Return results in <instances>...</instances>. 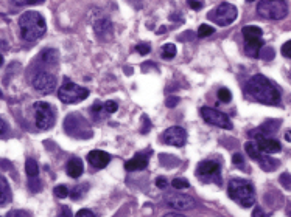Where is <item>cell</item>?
Listing matches in <instances>:
<instances>
[{"label":"cell","instance_id":"cell-1","mask_svg":"<svg viewBox=\"0 0 291 217\" xmlns=\"http://www.w3.org/2000/svg\"><path fill=\"white\" fill-rule=\"evenodd\" d=\"M246 92L253 98L266 106H277L280 102V90L268 78L263 75H255L248 81Z\"/></svg>","mask_w":291,"mask_h":217},{"label":"cell","instance_id":"cell-2","mask_svg":"<svg viewBox=\"0 0 291 217\" xmlns=\"http://www.w3.org/2000/svg\"><path fill=\"white\" fill-rule=\"evenodd\" d=\"M19 27H20L22 39L27 42L39 41L47 31L45 19L42 17V14H39L37 11L23 13L19 19Z\"/></svg>","mask_w":291,"mask_h":217},{"label":"cell","instance_id":"cell-3","mask_svg":"<svg viewBox=\"0 0 291 217\" xmlns=\"http://www.w3.org/2000/svg\"><path fill=\"white\" fill-rule=\"evenodd\" d=\"M227 194L243 208H249L255 203V189L246 179H232L227 183Z\"/></svg>","mask_w":291,"mask_h":217},{"label":"cell","instance_id":"cell-4","mask_svg":"<svg viewBox=\"0 0 291 217\" xmlns=\"http://www.w3.org/2000/svg\"><path fill=\"white\" fill-rule=\"evenodd\" d=\"M64 131L67 135L73 136V138L86 140L92 136V129L83 115L80 114H69L64 119Z\"/></svg>","mask_w":291,"mask_h":217},{"label":"cell","instance_id":"cell-5","mask_svg":"<svg viewBox=\"0 0 291 217\" xmlns=\"http://www.w3.org/2000/svg\"><path fill=\"white\" fill-rule=\"evenodd\" d=\"M35 119L39 131H49L56 123V110L49 102L37 101L35 102Z\"/></svg>","mask_w":291,"mask_h":217},{"label":"cell","instance_id":"cell-6","mask_svg":"<svg viewBox=\"0 0 291 217\" xmlns=\"http://www.w3.org/2000/svg\"><path fill=\"white\" fill-rule=\"evenodd\" d=\"M89 96V90L81 85H76L72 81L66 79L64 84L59 87L58 90V98L64 104H76L81 102Z\"/></svg>","mask_w":291,"mask_h":217},{"label":"cell","instance_id":"cell-7","mask_svg":"<svg viewBox=\"0 0 291 217\" xmlns=\"http://www.w3.org/2000/svg\"><path fill=\"white\" fill-rule=\"evenodd\" d=\"M257 14L268 20H280L287 17L288 6L285 2H260L257 6Z\"/></svg>","mask_w":291,"mask_h":217},{"label":"cell","instance_id":"cell-8","mask_svg":"<svg viewBox=\"0 0 291 217\" xmlns=\"http://www.w3.org/2000/svg\"><path fill=\"white\" fill-rule=\"evenodd\" d=\"M237 14H238L237 8L232 3H219L215 10H212L209 13V19L214 20L219 27H227L237 19Z\"/></svg>","mask_w":291,"mask_h":217},{"label":"cell","instance_id":"cell-9","mask_svg":"<svg viewBox=\"0 0 291 217\" xmlns=\"http://www.w3.org/2000/svg\"><path fill=\"white\" fill-rule=\"evenodd\" d=\"M245 150L248 152V155H249L251 158H253L254 162H257L258 165H260V167H262L263 171H266V172L274 171V169H276V167L280 165L279 160L273 158V157L266 155V154H263V152L258 150L257 144H255L254 141L245 143Z\"/></svg>","mask_w":291,"mask_h":217},{"label":"cell","instance_id":"cell-10","mask_svg":"<svg viewBox=\"0 0 291 217\" xmlns=\"http://www.w3.org/2000/svg\"><path fill=\"white\" fill-rule=\"evenodd\" d=\"M196 175L200 177L202 182H217L218 184L221 183V166L215 160H204L198 165Z\"/></svg>","mask_w":291,"mask_h":217},{"label":"cell","instance_id":"cell-11","mask_svg":"<svg viewBox=\"0 0 291 217\" xmlns=\"http://www.w3.org/2000/svg\"><path fill=\"white\" fill-rule=\"evenodd\" d=\"M31 84H33L36 92L42 95H49L56 88V78H55V75H52L50 71L39 70L35 73L33 79H31Z\"/></svg>","mask_w":291,"mask_h":217},{"label":"cell","instance_id":"cell-12","mask_svg":"<svg viewBox=\"0 0 291 217\" xmlns=\"http://www.w3.org/2000/svg\"><path fill=\"white\" fill-rule=\"evenodd\" d=\"M201 115L204 118V121L209 124L221 127V129H232V123L229 117L214 107H201Z\"/></svg>","mask_w":291,"mask_h":217},{"label":"cell","instance_id":"cell-13","mask_svg":"<svg viewBox=\"0 0 291 217\" xmlns=\"http://www.w3.org/2000/svg\"><path fill=\"white\" fill-rule=\"evenodd\" d=\"M162 140L165 144H170V146H176V148H182L185 141H187V132L185 129L179 126H173L170 129H167L162 135Z\"/></svg>","mask_w":291,"mask_h":217},{"label":"cell","instance_id":"cell-14","mask_svg":"<svg viewBox=\"0 0 291 217\" xmlns=\"http://www.w3.org/2000/svg\"><path fill=\"white\" fill-rule=\"evenodd\" d=\"M165 202H167L168 206L175 208V210H192V208L196 206V200L187 194H170L165 197Z\"/></svg>","mask_w":291,"mask_h":217},{"label":"cell","instance_id":"cell-15","mask_svg":"<svg viewBox=\"0 0 291 217\" xmlns=\"http://www.w3.org/2000/svg\"><path fill=\"white\" fill-rule=\"evenodd\" d=\"M88 162L95 169H103L111 162V155L105 150H91L88 154Z\"/></svg>","mask_w":291,"mask_h":217},{"label":"cell","instance_id":"cell-16","mask_svg":"<svg viewBox=\"0 0 291 217\" xmlns=\"http://www.w3.org/2000/svg\"><path fill=\"white\" fill-rule=\"evenodd\" d=\"M257 140V148L260 152H263V154H277V152H280L282 146H280V143L277 140H274L271 138V136H258Z\"/></svg>","mask_w":291,"mask_h":217},{"label":"cell","instance_id":"cell-17","mask_svg":"<svg viewBox=\"0 0 291 217\" xmlns=\"http://www.w3.org/2000/svg\"><path fill=\"white\" fill-rule=\"evenodd\" d=\"M149 162V155L146 152H140V154H136L131 160H128L127 163H125V169L127 171H142L148 166Z\"/></svg>","mask_w":291,"mask_h":217},{"label":"cell","instance_id":"cell-18","mask_svg":"<svg viewBox=\"0 0 291 217\" xmlns=\"http://www.w3.org/2000/svg\"><path fill=\"white\" fill-rule=\"evenodd\" d=\"M84 171V166H83V162L78 157H73L70 158L67 162V166H66V172L69 177H72V179H78V177H81Z\"/></svg>","mask_w":291,"mask_h":217},{"label":"cell","instance_id":"cell-19","mask_svg":"<svg viewBox=\"0 0 291 217\" xmlns=\"http://www.w3.org/2000/svg\"><path fill=\"white\" fill-rule=\"evenodd\" d=\"M263 48V39H251L245 41V53L249 58H258V53Z\"/></svg>","mask_w":291,"mask_h":217},{"label":"cell","instance_id":"cell-20","mask_svg":"<svg viewBox=\"0 0 291 217\" xmlns=\"http://www.w3.org/2000/svg\"><path fill=\"white\" fill-rule=\"evenodd\" d=\"M11 188L5 177L0 174V206H6L11 202Z\"/></svg>","mask_w":291,"mask_h":217},{"label":"cell","instance_id":"cell-21","mask_svg":"<svg viewBox=\"0 0 291 217\" xmlns=\"http://www.w3.org/2000/svg\"><path fill=\"white\" fill-rule=\"evenodd\" d=\"M93 28L101 36L112 33V23L108 17H98V20H93Z\"/></svg>","mask_w":291,"mask_h":217},{"label":"cell","instance_id":"cell-22","mask_svg":"<svg viewBox=\"0 0 291 217\" xmlns=\"http://www.w3.org/2000/svg\"><path fill=\"white\" fill-rule=\"evenodd\" d=\"M39 59L44 64V66L50 67V66H55V64L58 62V53L56 50H52V48H47L44 50L41 54H39Z\"/></svg>","mask_w":291,"mask_h":217},{"label":"cell","instance_id":"cell-23","mask_svg":"<svg viewBox=\"0 0 291 217\" xmlns=\"http://www.w3.org/2000/svg\"><path fill=\"white\" fill-rule=\"evenodd\" d=\"M243 37H245V41H251V39H262L263 31L262 28H258L255 25H248L241 30Z\"/></svg>","mask_w":291,"mask_h":217},{"label":"cell","instance_id":"cell-24","mask_svg":"<svg viewBox=\"0 0 291 217\" xmlns=\"http://www.w3.org/2000/svg\"><path fill=\"white\" fill-rule=\"evenodd\" d=\"M88 189H89V184H88V183L78 184V186H75L73 191L70 192L69 196H70V199H72V200H80V199L84 197V194L88 192Z\"/></svg>","mask_w":291,"mask_h":217},{"label":"cell","instance_id":"cell-25","mask_svg":"<svg viewBox=\"0 0 291 217\" xmlns=\"http://www.w3.org/2000/svg\"><path fill=\"white\" fill-rule=\"evenodd\" d=\"M25 172H27V175L30 177V179H33V177H36L39 174V166H37L35 158H27V162H25Z\"/></svg>","mask_w":291,"mask_h":217},{"label":"cell","instance_id":"cell-26","mask_svg":"<svg viewBox=\"0 0 291 217\" xmlns=\"http://www.w3.org/2000/svg\"><path fill=\"white\" fill-rule=\"evenodd\" d=\"M161 56L164 59H173L176 56V45L175 44H165L162 51H161Z\"/></svg>","mask_w":291,"mask_h":217},{"label":"cell","instance_id":"cell-27","mask_svg":"<svg viewBox=\"0 0 291 217\" xmlns=\"http://www.w3.org/2000/svg\"><path fill=\"white\" fill-rule=\"evenodd\" d=\"M274 56H276V53H274V50L271 47H263L260 50V53H258V58H262L265 61H271Z\"/></svg>","mask_w":291,"mask_h":217},{"label":"cell","instance_id":"cell-28","mask_svg":"<svg viewBox=\"0 0 291 217\" xmlns=\"http://www.w3.org/2000/svg\"><path fill=\"white\" fill-rule=\"evenodd\" d=\"M218 100L221 102H231L232 93H231L229 88H219V90H218Z\"/></svg>","mask_w":291,"mask_h":217},{"label":"cell","instance_id":"cell-29","mask_svg":"<svg viewBox=\"0 0 291 217\" xmlns=\"http://www.w3.org/2000/svg\"><path fill=\"white\" fill-rule=\"evenodd\" d=\"M28 189L31 192H39L42 189V184H41V180L36 179V177H33V179H30L28 180Z\"/></svg>","mask_w":291,"mask_h":217},{"label":"cell","instance_id":"cell-30","mask_svg":"<svg viewBox=\"0 0 291 217\" xmlns=\"http://www.w3.org/2000/svg\"><path fill=\"white\" fill-rule=\"evenodd\" d=\"M214 33H215V28L210 27V25H201L198 28V36L200 37H207V36L214 34Z\"/></svg>","mask_w":291,"mask_h":217},{"label":"cell","instance_id":"cell-31","mask_svg":"<svg viewBox=\"0 0 291 217\" xmlns=\"http://www.w3.org/2000/svg\"><path fill=\"white\" fill-rule=\"evenodd\" d=\"M53 192L58 199H66L69 196V189H67V186H64V184H58V186L53 189Z\"/></svg>","mask_w":291,"mask_h":217},{"label":"cell","instance_id":"cell-32","mask_svg":"<svg viewBox=\"0 0 291 217\" xmlns=\"http://www.w3.org/2000/svg\"><path fill=\"white\" fill-rule=\"evenodd\" d=\"M171 184H173V188H176V189H187L190 186V183H188V180H185V179H175L171 182Z\"/></svg>","mask_w":291,"mask_h":217},{"label":"cell","instance_id":"cell-33","mask_svg":"<svg viewBox=\"0 0 291 217\" xmlns=\"http://www.w3.org/2000/svg\"><path fill=\"white\" fill-rule=\"evenodd\" d=\"M117 109H119V106H117L115 101H106L103 104V110L106 112V114H115Z\"/></svg>","mask_w":291,"mask_h":217},{"label":"cell","instance_id":"cell-34","mask_svg":"<svg viewBox=\"0 0 291 217\" xmlns=\"http://www.w3.org/2000/svg\"><path fill=\"white\" fill-rule=\"evenodd\" d=\"M6 217H31V214L25 210H13L8 213Z\"/></svg>","mask_w":291,"mask_h":217},{"label":"cell","instance_id":"cell-35","mask_svg":"<svg viewBox=\"0 0 291 217\" xmlns=\"http://www.w3.org/2000/svg\"><path fill=\"white\" fill-rule=\"evenodd\" d=\"M58 217H73V214H72V211H70L69 206H61Z\"/></svg>","mask_w":291,"mask_h":217},{"label":"cell","instance_id":"cell-36","mask_svg":"<svg viewBox=\"0 0 291 217\" xmlns=\"http://www.w3.org/2000/svg\"><path fill=\"white\" fill-rule=\"evenodd\" d=\"M232 163H234L235 166H243V165H245V160H243V155L238 154V152H237V154H234V155H232Z\"/></svg>","mask_w":291,"mask_h":217},{"label":"cell","instance_id":"cell-37","mask_svg":"<svg viewBox=\"0 0 291 217\" xmlns=\"http://www.w3.org/2000/svg\"><path fill=\"white\" fill-rule=\"evenodd\" d=\"M282 54H284L285 58H288V59L291 58V41L284 44V47H282Z\"/></svg>","mask_w":291,"mask_h":217},{"label":"cell","instance_id":"cell-38","mask_svg":"<svg viewBox=\"0 0 291 217\" xmlns=\"http://www.w3.org/2000/svg\"><path fill=\"white\" fill-rule=\"evenodd\" d=\"M280 183H282V186H284L285 189H290V174L288 172L280 175Z\"/></svg>","mask_w":291,"mask_h":217},{"label":"cell","instance_id":"cell-39","mask_svg":"<svg viewBox=\"0 0 291 217\" xmlns=\"http://www.w3.org/2000/svg\"><path fill=\"white\" fill-rule=\"evenodd\" d=\"M137 51L145 56V54H148L149 51H151V48H149V45H146V44H139L137 45Z\"/></svg>","mask_w":291,"mask_h":217},{"label":"cell","instance_id":"cell-40","mask_svg":"<svg viewBox=\"0 0 291 217\" xmlns=\"http://www.w3.org/2000/svg\"><path fill=\"white\" fill-rule=\"evenodd\" d=\"M142 121H144V126H142V134H146L149 131V127H151V123H149V119L146 115L142 117Z\"/></svg>","mask_w":291,"mask_h":217},{"label":"cell","instance_id":"cell-41","mask_svg":"<svg viewBox=\"0 0 291 217\" xmlns=\"http://www.w3.org/2000/svg\"><path fill=\"white\" fill-rule=\"evenodd\" d=\"M75 217H95V214H93L91 210H80Z\"/></svg>","mask_w":291,"mask_h":217},{"label":"cell","instance_id":"cell-42","mask_svg":"<svg viewBox=\"0 0 291 217\" xmlns=\"http://www.w3.org/2000/svg\"><path fill=\"white\" fill-rule=\"evenodd\" d=\"M156 184H157V188H159V189H165L168 186L167 179H164V177H159V179L156 180Z\"/></svg>","mask_w":291,"mask_h":217},{"label":"cell","instance_id":"cell-43","mask_svg":"<svg viewBox=\"0 0 291 217\" xmlns=\"http://www.w3.org/2000/svg\"><path fill=\"white\" fill-rule=\"evenodd\" d=\"M253 217H266V214L263 213V210L260 206H255L254 208V213H253Z\"/></svg>","mask_w":291,"mask_h":217},{"label":"cell","instance_id":"cell-44","mask_svg":"<svg viewBox=\"0 0 291 217\" xmlns=\"http://www.w3.org/2000/svg\"><path fill=\"white\" fill-rule=\"evenodd\" d=\"M188 6H192L193 10H201V8L204 6V3L202 2H193V0H190V2H188Z\"/></svg>","mask_w":291,"mask_h":217},{"label":"cell","instance_id":"cell-45","mask_svg":"<svg viewBox=\"0 0 291 217\" xmlns=\"http://www.w3.org/2000/svg\"><path fill=\"white\" fill-rule=\"evenodd\" d=\"M6 131H8V126H6V123L3 121V119L0 118V136L5 135V134H6Z\"/></svg>","mask_w":291,"mask_h":217},{"label":"cell","instance_id":"cell-46","mask_svg":"<svg viewBox=\"0 0 291 217\" xmlns=\"http://www.w3.org/2000/svg\"><path fill=\"white\" fill-rule=\"evenodd\" d=\"M178 102H179V100L176 98V96H173V98H168V100H167V106H168V107H175Z\"/></svg>","mask_w":291,"mask_h":217},{"label":"cell","instance_id":"cell-47","mask_svg":"<svg viewBox=\"0 0 291 217\" xmlns=\"http://www.w3.org/2000/svg\"><path fill=\"white\" fill-rule=\"evenodd\" d=\"M100 110H103V104H100V102L93 104V106H92V112H95V114H97V112H100Z\"/></svg>","mask_w":291,"mask_h":217},{"label":"cell","instance_id":"cell-48","mask_svg":"<svg viewBox=\"0 0 291 217\" xmlns=\"http://www.w3.org/2000/svg\"><path fill=\"white\" fill-rule=\"evenodd\" d=\"M162 217H185L184 214H178V213H168V214H165Z\"/></svg>","mask_w":291,"mask_h":217},{"label":"cell","instance_id":"cell-49","mask_svg":"<svg viewBox=\"0 0 291 217\" xmlns=\"http://www.w3.org/2000/svg\"><path fill=\"white\" fill-rule=\"evenodd\" d=\"M165 31H167V27H161V28H159V31H157V33L162 34V33H165Z\"/></svg>","mask_w":291,"mask_h":217},{"label":"cell","instance_id":"cell-50","mask_svg":"<svg viewBox=\"0 0 291 217\" xmlns=\"http://www.w3.org/2000/svg\"><path fill=\"white\" fill-rule=\"evenodd\" d=\"M3 64V58H2V54H0V66Z\"/></svg>","mask_w":291,"mask_h":217},{"label":"cell","instance_id":"cell-51","mask_svg":"<svg viewBox=\"0 0 291 217\" xmlns=\"http://www.w3.org/2000/svg\"><path fill=\"white\" fill-rule=\"evenodd\" d=\"M2 96H3V95H2V90H0V98H2Z\"/></svg>","mask_w":291,"mask_h":217}]
</instances>
